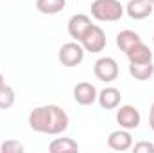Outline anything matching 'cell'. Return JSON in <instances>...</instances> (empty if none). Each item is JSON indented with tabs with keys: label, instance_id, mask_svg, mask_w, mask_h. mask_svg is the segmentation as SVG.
<instances>
[{
	"label": "cell",
	"instance_id": "obj_17",
	"mask_svg": "<svg viewBox=\"0 0 154 153\" xmlns=\"http://www.w3.org/2000/svg\"><path fill=\"white\" fill-rule=\"evenodd\" d=\"M16 101V94L13 90V86L4 85L0 88V110H9Z\"/></svg>",
	"mask_w": 154,
	"mask_h": 153
},
{
	"label": "cell",
	"instance_id": "obj_3",
	"mask_svg": "<svg viewBox=\"0 0 154 153\" xmlns=\"http://www.w3.org/2000/svg\"><path fill=\"white\" fill-rule=\"evenodd\" d=\"M86 52H102L106 47V33L99 25H91L79 41Z\"/></svg>",
	"mask_w": 154,
	"mask_h": 153
},
{
	"label": "cell",
	"instance_id": "obj_22",
	"mask_svg": "<svg viewBox=\"0 0 154 153\" xmlns=\"http://www.w3.org/2000/svg\"><path fill=\"white\" fill-rule=\"evenodd\" d=\"M149 2H151V4H152V5H154V0H149Z\"/></svg>",
	"mask_w": 154,
	"mask_h": 153
},
{
	"label": "cell",
	"instance_id": "obj_4",
	"mask_svg": "<svg viewBox=\"0 0 154 153\" xmlns=\"http://www.w3.org/2000/svg\"><path fill=\"white\" fill-rule=\"evenodd\" d=\"M84 49L79 41H68L59 49V61L65 67H77L84 60Z\"/></svg>",
	"mask_w": 154,
	"mask_h": 153
},
{
	"label": "cell",
	"instance_id": "obj_18",
	"mask_svg": "<svg viewBox=\"0 0 154 153\" xmlns=\"http://www.w3.org/2000/svg\"><path fill=\"white\" fill-rule=\"evenodd\" d=\"M0 151L2 153H22L23 151V144L22 142H18V141H5V142H2V146H0Z\"/></svg>",
	"mask_w": 154,
	"mask_h": 153
},
{
	"label": "cell",
	"instance_id": "obj_19",
	"mask_svg": "<svg viewBox=\"0 0 154 153\" xmlns=\"http://www.w3.org/2000/svg\"><path fill=\"white\" fill-rule=\"evenodd\" d=\"M133 151L134 153H154V144L152 142H147V141H140L133 146Z\"/></svg>",
	"mask_w": 154,
	"mask_h": 153
},
{
	"label": "cell",
	"instance_id": "obj_15",
	"mask_svg": "<svg viewBox=\"0 0 154 153\" xmlns=\"http://www.w3.org/2000/svg\"><path fill=\"white\" fill-rule=\"evenodd\" d=\"M66 0H36V9L43 15H57L65 9Z\"/></svg>",
	"mask_w": 154,
	"mask_h": 153
},
{
	"label": "cell",
	"instance_id": "obj_1",
	"mask_svg": "<svg viewBox=\"0 0 154 153\" xmlns=\"http://www.w3.org/2000/svg\"><path fill=\"white\" fill-rule=\"evenodd\" d=\"M70 124V119L66 112L57 105H43L36 106L29 114V126L45 135H59L63 133Z\"/></svg>",
	"mask_w": 154,
	"mask_h": 153
},
{
	"label": "cell",
	"instance_id": "obj_16",
	"mask_svg": "<svg viewBox=\"0 0 154 153\" xmlns=\"http://www.w3.org/2000/svg\"><path fill=\"white\" fill-rule=\"evenodd\" d=\"M129 74L138 81H147L154 74L152 61L151 63H131L129 65Z\"/></svg>",
	"mask_w": 154,
	"mask_h": 153
},
{
	"label": "cell",
	"instance_id": "obj_11",
	"mask_svg": "<svg viewBox=\"0 0 154 153\" xmlns=\"http://www.w3.org/2000/svg\"><path fill=\"white\" fill-rule=\"evenodd\" d=\"M125 56L129 58V63H151V61H152V50H151L143 41L134 43V45L125 52Z\"/></svg>",
	"mask_w": 154,
	"mask_h": 153
},
{
	"label": "cell",
	"instance_id": "obj_5",
	"mask_svg": "<svg viewBox=\"0 0 154 153\" xmlns=\"http://www.w3.org/2000/svg\"><path fill=\"white\" fill-rule=\"evenodd\" d=\"M118 63H116L113 58H109V56H104V58H99L97 61H95V65H93V74L97 79H100V81H106V83H109V81H115L116 77H118Z\"/></svg>",
	"mask_w": 154,
	"mask_h": 153
},
{
	"label": "cell",
	"instance_id": "obj_7",
	"mask_svg": "<svg viewBox=\"0 0 154 153\" xmlns=\"http://www.w3.org/2000/svg\"><path fill=\"white\" fill-rule=\"evenodd\" d=\"M108 146L113 151H127L133 148V135L129 133V130H124V128L115 130L108 137Z\"/></svg>",
	"mask_w": 154,
	"mask_h": 153
},
{
	"label": "cell",
	"instance_id": "obj_10",
	"mask_svg": "<svg viewBox=\"0 0 154 153\" xmlns=\"http://www.w3.org/2000/svg\"><path fill=\"white\" fill-rule=\"evenodd\" d=\"M97 96H99L97 94V88L91 83H88V81L79 83V85H75V88H74V99H75L79 105H82V106L93 105L97 101Z\"/></svg>",
	"mask_w": 154,
	"mask_h": 153
},
{
	"label": "cell",
	"instance_id": "obj_21",
	"mask_svg": "<svg viewBox=\"0 0 154 153\" xmlns=\"http://www.w3.org/2000/svg\"><path fill=\"white\" fill-rule=\"evenodd\" d=\"M4 85H5V79H4V74H2V72H0V88H2V86H4Z\"/></svg>",
	"mask_w": 154,
	"mask_h": 153
},
{
	"label": "cell",
	"instance_id": "obj_6",
	"mask_svg": "<svg viewBox=\"0 0 154 153\" xmlns=\"http://www.w3.org/2000/svg\"><path fill=\"white\" fill-rule=\"evenodd\" d=\"M116 122L120 124V128L124 130H136L142 122V115L138 112L136 106L133 105H124L118 108L116 112Z\"/></svg>",
	"mask_w": 154,
	"mask_h": 153
},
{
	"label": "cell",
	"instance_id": "obj_13",
	"mask_svg": "<svg viewBox=\"0 0 154 153\" xmlns=\"http://www.w3.org/2000/svg\"><path fill=\"white\" fill-rule=\"evenodd\" d=\"M48 151L50 153H75L79 151V144L70 137H61V139H54L48 144Z\"/></svg>",
	"mask_w": 154,
	"mask_h": 153
},
{
	"label": "cell",
	"instance_id": "obj_20",
	"mask_svg": "<svg viewBox=\"0 0 154 153\" xmlns=\"http://www.w3.org/2000/svg\"><path fill=\"white\" fill-rule=\"evenodd\" d=\"M149 126H151V130H154V103L151 106V112H149Z\"/></svg>",
	"mask_w": 154,
	"mask_h": 153
},
{
	"label": "cell",
	"instance_id": "obj_8",
	"mask_svg": "<svg viewBox=\"0 0 154 153\" xmlns=\"http://www.w3.org/2000/svg\"><path fill=\"white\" fill-rule=\"evenodd\" d=\"M154 5L149 0H129L125 5V13L133 20H145L152 15Z\"/></svg>",
	"mask_w": 154,
	"mask_h": 153
},
{
	"label": "cell",
	"instance_id": "obj_9",
	"mask_svg": "<svg viewBox=\"0 0 154 153\" xmlns=\"http://www.w3.org/2000/svg\"><path fill=\"white\" fill-rule=\"evenodd\" d=\"M91 20L88 15H74L68 20V34L75 41H81V38L84 36V33L91 27Z\"/></svg>",
	"mask_w": 154,
	"mask_h": 153
},
{
	"label": "cell",
	"instance_id": "obj_12",
	"mask_svg": "<svg viewBox=\"0 0 154 153\" xmlns=\"http://www.w3.org/2000/svg\"><path fill=\"white\" fill-rule=\"evenodd\" d=\"M97 99H99V105H100L104 110H113V108H116V106L120 105L122 94H120V90L115 88V86H106V88L97 96Z\"/></svg>",
	"mask_w": 154,
	"mask_h": 153
},
{
	"label": "cell",
	"instance_id": "obj_14",
	"mask_svg": "<svg viewBox=\"0 0 154 153\" xmlns=\"http://www.w3.org/2000/svg\"><path fill=\"white\" fill-rule=\"evenodd\" d=\"M138 41H142L140 34L134 33V31H131V29H124V31H120V33L116 34V47H118L122 52H127V50H129L134 43H138Z\"/></svg>",
	"mask_w": 154,
	"mask_h": 153
},
{
	"label": "cell",
	"instance_id": "obj_23",
	"mask_svg": "<svg viewBox=\"0 0 154 153\" xmlns=\"http://www.w3.org/2000/svg\"><path fill=\"white\" fill-rule=\"evenodd\" d=\"M152 41H154V36H152Z\"/></svg>",
	"mask_w": 154,
	"mask_h": 153
},
{
	"label": "cell",
	"instance_id": "obj_2",
	"mask_svg": "<svg viewBox=\"0 0 154 153\" xmlns=\"http://www.w3.org/2000/svg\"><path fill=\"white\" fill-rule=\"evenodd\" d=\"M125 7L118 0H93L91 16L99 22H116L124 16Z\"/></svg>",
	"mask_w": 154,
	"mask_h": 153
}]
</instances>
